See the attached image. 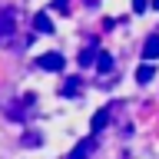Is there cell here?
<instances>
[{
  "label": "cell",
  "mask_w": 159,
  "mask_h": 159,
  "mask_svg": "<svg viewBox=\"0 0 159 159\" xmlns=\"http://www.w3.org/2000/svg\"><path fill=\"white\" fill-rule=\"evenodd\" d=\"M17 23H20V10L17 7L0 10V43L3 47H13L17 43Z\"/></svg>",
  "instance_id": "obj_1"
},
{
  "label": "cell",
  "mask_w": 159,
  "mask_h": 159,
  "mask_svg": "<svg viewBox=\"0 0 159 159\" xmlns=\"http://www.w3.org/2000/svg\"><path fill=\"white\" fill-rule=\"evenodd\" d=\"M40 70H50V73H60V70L66 66V60H63V53H43V57L37 60Z\"/></svg>",
  "instance_id": "obj_2"
},
{
  "label": "cell",
  "mask_w": 159,
  "mask_h": 159,
  "mask_svg": "<svg viewBox=\"0 0 159 159\" xmlns=\"http://www.w3.org/2000/svg\"><path fill=\"white\" fill-rule=\"evenodd\" d=\"M93 149H96V139H80L76 146H73V152H70V159H89L93 156Z\"/></svg>",
  "instance_id": "obj_3"
},
{
  "label": "cell",
  "mask_w": 159,
  "mask_h": 159,
  "mask_svg": "<svg viewBox=\"0 0 159 159\" xmlns=\"http://www.w3.org/2000/svg\"><path fill=\"white\" fill-rule=\"evenodd\" d=\"M156 57H159V33H152V37H146V43H143V60L152 63Z\"/></svg>",
  "instance_id": "obj_4"
},
{
  "label": "cell",
  "mask_w": 159,
  "mask_h": 159,
  "mask_svg": "<svg viewBox=\"0 0 159 159\" xmlns=\"http://www.w3.org/2000/svg\"><path fill=\"white\" fill-rule=\"evenodd\" d=\"M33 30H37V33H53V20H50L47 10H40L37 17H33Z\"/></svg>",
  "instance_id": "obj_5"
},
{
  "label": "cell",
  "mask_w": 159,
  "mask_h": 159,
  "mask_svg": "<svg viewBox=\"0 0 159 159\" xmlns=\"http://www.w3.org/2000/svg\"><path fill=\"white\" fill-rule=\"evenodd\" d=\"M106 123H109V109H99L96 116L89 119V129H93V133H103V129H106Z\"/></svg>",
  "instance_id": "obj_6"
},
{
  "label": "cell",
  "mask_w": 159,
  "mask_h": 159,
  "mask_svg": "<svg viewBox=\"0 0 159 159\" xmlns=\"http://www.w3.org/2000/svg\"><path fill=\"white\" fill-rule=\"evenodd\" d=\"M152 80H156V66L152 63H143L136 70V83H152Z\"/></svg>",
  "instance_id": "obj_7"
},
{
  "label": "cell",
  "mask_w": 159,
  "mask_h": 159,
  "mask_svg": "<svg viewBox=\"0 0 159 159\" xmlns=\"http://www.w3.org/2000/svg\"><path fill=\"white\" fill-rule=\"evenodd\" d=\"M40 143H43V136H40V133H33V129H30L27 136H20V146H23V149H37Z\"/></svg>",
  "instance_id": "obj_8"
},
{
  "label": "cell",
  "mask_w": 159,
  "mask_h": 159,
  "mask_svg": "<svg viewBox=\"0 0 159 159\" xmlns=\"http://www.w3.org/2000/svg\"><path fill=\"white\" fill-rule=\"evenodd\" d=\"M96 70H99V73H109V70H113V57H109V53H103V50H99V60H96Z\"/></svg>",
  "instance_id": "obj_9"
},
{
  "label": "cell",
  "mask_w": 159,
  "mask_h": 159,
  "mask_svg": "<svg viewBox=\"0 0 159 159\" xmlns=\"http://www.w3.org/2000/svg\"><path fill=\"white\" fill-rule=\"evenodd\" d=\"M96 50H93V47H86V50H83V53H80V63H83V66H89V63H93V66H96Z\"/></svg>",
  "instance_id": "obj_10"
},
{
  "label": "cell",
  "mask_w": 159,
  "mask_h": 159,
  "mask_svg": "<svg viewBox=\"0 0 159 159\" xmlns=\"http://www.w3.org/2000/svg\"><path fill=\"white\" fill-rule=\"evenodd\" d=\"M3 113H7L10 119H23V106H20V103H7V106H3Z\"/></svg>",
  "instance_id": "obj_11"
},
{
  "label": "cell",
  "mask_w": 159,
  "mask_h": 159,
  "mask_svg": "<svg viewBox=\"0 0 159 159\" xmlns=\"http://www.w3.org/2000/svg\"><path fill=\"white\" fill-rule=\"evenodd\" d=\"M80 93V83L73 80V83H63V96H76Z\"/></svg>",
  "instance_id": "obj_12"
},
{
  "label": "cell",
  "mask_w": 159,
  "mask_h": 159,
  "mask_svg": "<svg viewBox=\"0 0 159 159\" xmlns=\"http://www.w3.org/2000/svg\"><path fill=\"white\" fill-rule=\"evenodd\" d=\"M53 10L57 13H70V0H53Z\"/></svg>",
  "instance_id": "obj_13"
},
{
  "label": "cell",
  "mask_w": 159,
  "mask_h": 159,
  "mask_svg": "<svg viewBox=\"0 0 159 159\" xmlns=\"http://www.w3.org/2000/svg\"><path fill=\"white\" fill-rule=\"evenodd\" d=\"M146 7H149V0H133V10H136V13H143Z\"/></svg>",
  "instance_id": "obj_14"
},
{
  "label": "cell",
  "mask_w": 159,
  "mask_h": 159,
  "mask_svg": "<svg viewBox=\"0 0 159 159\" xmlns=\"http://www.w3.org/2000/svg\"><path fill=\"white\" fill-rule=\"evenodd\" d=\"M83 3H86V7H96V3H99V0H83Z\"/></svg>",
  "instance_id": "obj_15"
},
{
  "label": "cell",
  "mask_w": 159,
  "mask_h": 159,
  "mask_svg": "<svg viewBox=\"0 0 159 159\" xmlns=\"http://www.w3.org/2000/svg\"><path fill=\"white\" fill-rule=\"evenodd\" d=\"M152 10H159V0H152Z\"/></svg>",
  "instance_id": "obj_16"
}]
</instances>
